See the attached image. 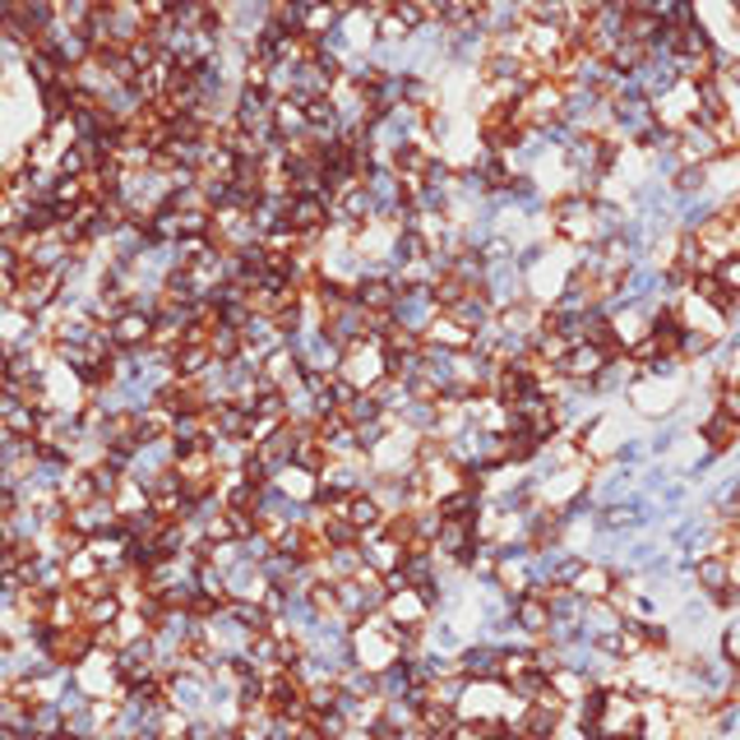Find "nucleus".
Returning a JSON list of instances; mask_svg holds the SVG:
<instances>
[{
    "label": "nucleus",
    "instance_id": "11",
    "mask_svg": "<svg viewBox=\"0 0 740 740\" xmlns=\"http://www.w3.org/2000/svg\"><path fill=\"white\" fill-rule=\"evenodd\" d=\"M718 278H722V283H727L736 296H740V255H731V260L718 269Z\"/></svg>",
    "mask_w": 740,
    "mask_h": 740
},
{
    "label": "nucleus",
    "instance_id": "7",
    "mask_svg": "<svg viewBox=\"0 0 740 740\" xmlns=\"http://www.w3.org/2000/svg\"><path fill=\"white\" fill-rule=\"evenodd\" d=\"M561 370H565L574 384H588V389H593V380L606 370V352H602L597 343H574V348L565 352V366H561Z\"/></svg>",
    "mask_w": 740,
    "mask_h": 740
},
{
    "label": "nucleus",
    "instance_id": "4",
    "mask_svg": "<svg viewBox=\"0 0 740 740\" xmlns=\"http://www.w3.org/2000/svg\"><path fill=\"white\" fill-rule=\"evenodd\" d=\"M615 578H621V569L615 565H602V561H588L578 574H574V583H569V593H578L583 602H606L611 593H615Z\"/></svg>",
    "mask_w": 740,
    "mask_h": 740
},
{
    "label": "nucleus",
    "instance_id": "10",
    "mask_svg": "<svg viewBox=\"0 0 740 740\" xmlns=\"http://www.w3.org/2000/svg\"><path fill=\"white\" fill-rule=\"evenodd\" d=\"M713 653H718L731 671H740V615H731V621H722V625H718V643H713Z\"/></svg>",
    "mask_w": 740,
    "mask_h": 740
},
{
    "label": "nucleus",
    "instance_id": "5",
    "mask_svg": "<svg viewBox=\"0 0 740 740\" xmlns=\"http://www.w3.org/2000/svg\"><path fill=\"white\" fill-rule=\"evenodd\" d=\"M361 555H366V565H370V569L389 578V574L403 569L408 546H398L389 533H370V537H361Z\"/></svg>",
    "mask_w": 740,
    "mask_h": 740
},
{
    "label": "nucleus",
    "instance_id": "3",
    "mask_svg": "<svg viewBox=\"0 0 740 740\" xmlns=\"http://www.w3.org/2000/svg\"><path fill=\"white\" fill-rule=\"evenodd\" d=\"M421 343H426V348H440V352H454V357H468L473 343H477V333H473V329H463L454 315H436Z\"/></svg>",
    "mask_w": 740,
    "mask_h": 740
},
{
    "label": "nucleus",
    "instance_id": "9",
    "mask_svg": "<svg viewBox=\"0 0 740 740\" xmlns=\"http://www.w3.org/2000/svg\"><path fill=\"white\" fill-rule=\"evenodd\" d=\"M343 514H348V523H352V528H357V537L384 533V509H380V500L370 496V490H361V496H352Z\"/></svg>",
    "mask_w": 740,
    "mask_h": 740
},
{
    "label": "nucleus",
    "instance_id": "6",
    "mask_svg": "<svg viewBox=\"0 0 740 740\" xmlns=\"http://www.w3.org/2000/svg\"><path fill=\"white\" fill-rule=\"evenodd\" d=\"M690 583H694V593L699 597H722L727 588H731V565L722 561V555H703L699 565H690Z\"/></svg>",
    "mask_w": 740,
    "mask_h": 740
},
{
    "label": "nucleus",
    "instance_id": "12",
    "mask_svg": "<svg viewBox=\"0 0 740 740\" xmlns=\"http://www.w3.org/2000/svg\"><path fill=\"white\" fill-rule=\"evenodd\" d=\"M727 565H731V588L740 593V551H731V561H727Z\"/></svg>",
    "mask_w": 740,
    "mask_h": 740
},
{
    "label": "nucleus",
    "instance_id": "1",
    "mask_svg": "<svg viewBox=\"0 0 740 740\" xmlns=\"http://www.w3.org/2000/svg\"><path fill=\"white\" fill-rule=\"evenodd\" d=\"M338 380L352 384L357 393H370L380 380H389V352L376 343V338H366V343L348 348L343 352V366H338Z\"/></svg>",
    "mask_w": 740,
    "mask_h": 740
},
{
    "label": "nucleus",
    "instance_id": "2",
    "mask_svg": "<svg viewBox=\"0 0 740 740\" xmlns=\"http://www.w3.org/2000/svg\"><path fill=\"white\" fill-rule=\"evenodd\" d=\"M384 615L398 625V630H426L430 621H436V611H430V602L417 593V588H403V593H393L384 602Z\"/></svg>",
    "mask_w": 740,
    "mask_h": 740
},
{
    "label": "nucleus",
    "instance_id": "8",
    "mask_svg": "<svg viewBox=\"0 0 740 740\" xmlns=\"http://www.w3.org/2000/svg\"><path fill=\"white\" fill-rule=\"evenodd\" d=\"M273 490H278L283 500H292V505H315V500H320V477L292 463V468H283V473L273 477Z\"/></svg>",
    "mask_w": 740,
    "mask_h": 740
}]
</instances>
